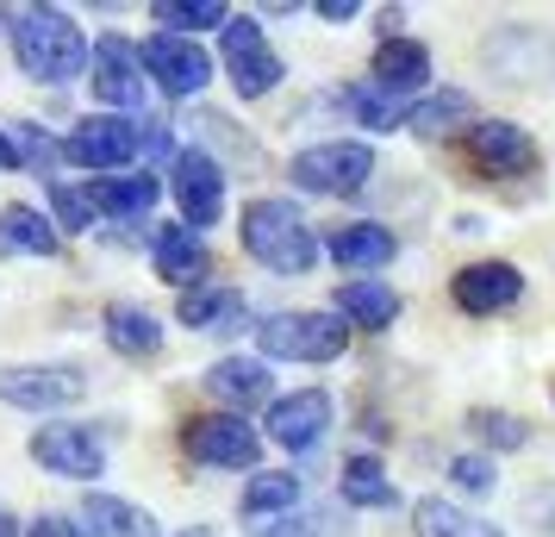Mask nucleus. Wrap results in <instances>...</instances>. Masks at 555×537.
Segmentation results:
<instances>
[{
    "label": "nucleus",
    "mask_w": 555,
    "mask_h": 537,
    "mask_svg": "<svg viewBox=\"0 0 555 537\" xmlns=\"http://www.w3.org/2000/svg\"><path fill=\"white\" fill-rule=\"evenodd\" d=\"M176 201H181L188 231L219 226V213H225V169L206 151H181L176 156Z\"/></svg>",
    "instance_id": "obj_11"
},
{
    "label": "nucleus",
    "mask_w": 555,
    "mask_h": 537,
    "mask_svg": "<svg viewBox=\"0 0 555 537\" xmlns=\"http://www.w3.org/2000/svg\"><path fill=\"white\" fill-rule=\"evenodd\" d=\"M138 63H144V76H151L163 94H176V101L201 94L206 81H212V56H206L194 38H176V31H156L151 44L138 51Z\"/></svg>",
    "instance_id": "obj_8"
},
{
    "label": "nucleus",
    "mask_w": 555,
    "mask_h": 537,
    "mask_svg": "<svg viewBox=\"0 0 555 537\" xmlns=\"http://www.w3.org/2000/svg\"><path fill=\"white\" fill-rule=\"evenodd\" d=\"M412 525H418V537H505L493 519H475V512L455 507V500H418L412 507Z\"/></svg>",
    "instance_id": "obj_26"
},
{
    "label": "nucleus",
    "mask_w": 555,
    "mask_h": 537,
    "mask_svg": "<svg viewBox=\"0 0 555 537\" xmlns=\"http://www.w3.org/2000/svg\"><path fill=\"white\" fill-rule=\"evenodd\" d=\"M151 256H156V276H163V282H176L181 294L201 282L206 263H212V256H206V238H201V231H188V226H156Z\"/></svg>",
    "instance_id": "obj_17"
},
{
    "label": "nucleus",
    "mask_w": 555,
    "mask_h": 537,
    "mask_svg": "<svg viewBox=\"0 0 555 537\" xmlns=\"http://www.w3.org/2000/svg\"><path fill=\"white\" fill-rule=\"evenodd\" d=\"M0 537H20V525H13V519H7V512H0Z\"/></svg>",
    "instance_id": "obj_38"
},
{
    "label": "nucleus",
    "mask_w": 555,
    "mask_h": 537,
    "mask_svg": "<svg viewBox=\"0 0 555 537\" xmlns=\"http://www.w3.org/2000/svg\"><path fill=\"white\" fill-rule=\"evenodd\" d=\"M156 176H106V181H94V194H88V206L94 213H106V219H144L156 206Z\"/></svg>",
    "instance_id": "obj_25"
},
{
    "label": "nucleus",
    "mask_w": 555,
    "mask_h": 537,
    "mask_svg": "<svg viewBox=\"0 0 555 537\" xmlns=\"http://www.w3.org/2000/svg\"><path fill=\"white\" fill-rule=\"evenodd\" d=\"M181 537H212V532H181Z\"/></svg>",
    "instance_id": "obj_39"
},
{
    "label": "nucleus",
    "mask_w": 555,
    "mask_h": 537,
    "mask_svg": "<svg viewBox=\"0 0 555 537\" xmlns=\"http://www.w3.org/2000/svg\"><path fill=\"white\" fill-rule=\"evenodd\" d=\"M26 537H81L76 532V519H63V512H44V519H31V532Z\"/></svg>",
    "instance_id": "obj_35"
},
{
    "label": "nucleus",
    "mask_w": 555,
    "mask_h": 537,
    "mask_svg": "<svg viewBox=\"0 0 555 537\" xmlns=\"http://www.w3.org/2000/svg\"><path fill=\"white\" fill-rule=\"evenodd\" d=\"M356 13H362L356 0H319V20H337V26H344V20H356Z\"/></svg>",
    "instance_id": "obj_36"
},
{
    "label": "nucleus",
    "mask_w": 555,
    "mask_h": 537,
    "mask_svg": "<svg viewBox=\"0 0 555 537\" xmlns=\"http://www.w3.org/2000/svg\"><path fill=\"white\" fill-rule=\"evenodd\" d=\"M31 457L63 482H94L106 469V437L94 425H38L31 432Z\"/></svg>",
    "instance_id": "obj_9"
},
{
    "label": "nucleus",
    "mask_w": 555,
    "mask_h": 537,
    "mask_svg": "<svg viewBox=\"0 0 555 537\" xmlns=\"http://www.w3.org/2000/svg\"><path fill=\"white\" fill-rule=\"evenodd\" d=\"M144 151V131L131 126V119H88V126L69 131V144H63V156L69 163H81V169H126L131 156Z\"/></svg>",
    "instance_id": "obj_13"
},
{
    "label": "nucleus",
    "mask_w": 555,
    "mask_h": 537,
    "mask_svg": "<svg viewBox=\"0 0 555 537\" xmlns=\"http://www.w3.org/2000/svg\"><path fill=\"white\" fill-rule=\"evenodd\" d=\"M13 56L31 81L44 88H69L88 69V38L63 7H20L13 13Z\"/></svg>",
    "instance_id": "obj_1"
},
{
    "label": "nucleus",
    "mask_w": 555,
    "mask_h": 537,
    "mask_svg": "<svg viewBox=\"0 0 555 537\" xmlns=\"http://www.w3.org/2000/svg\"><path fill=\"white\" fill-rule=\"evenodd\" d=\"M344 500H350V507L387 512V507H400V487L387 482V469H380L375 457H350L344 462Z\"/></svg>",
    "instance_id": "obj_27"
},
{
    "label": "nucleus",
    "mask_w": 555,
    "mask_h": 537,
    "mask_svg": "<svg viewBox=\"0 0 555 537\" xmlns=\"http://www.w3.org/2000/svg\"><path fill=\"white\" fill-rule=\"evenodd\" d=\"M468 156H475L487 176H518V169H530V138L525 126H512V119H480V126H468Z\"/></svg>",
    "instance_id": "obj_16"
},
{
    "label": "nucleus",
    "mask_w": 555,
    "mask_h": 537,
    "mask_svg": "<svg viewBox=\"0 0 555 537\" xmlns=\"http://www.w3.org/2000/svg\"><path fill=\"white\" fill-rule=\"evenodd\" d=\"M0 169H20V151H13V131L0 126Z\"/></svg>",
    "instance_id": "obj_37"
},
{
    "label": "nucleus",
    "mask_w": 555,
    "mask_h": 537,
    "mask_svg": "<svg viewBox=\"0 0 555 537\" xmlns=\"http://www.w3.org/2000/svg\"><path fill=\"white\" fill-rule=\"evenodd\" d=\"M287 176L306 194H356V188H369V176H375V151L362 138H331V144H312V151L294 156Z\"/></svg>",
    "instance_id": "obj_4"
},
{
    "label": "nucleus",
    "mask_w": 555,
    "mask_h": 537,
    "mask_svg": "<svg viewBox=\"0 0 555 537\" xmlns=\"http://www.w3.org/2000/svg\"><path fill=\"white\" fill-rule=\"evenodd\" d=\"M44 194H51V206H56V226L63 231H88L94 226V206H88V194H76V188H63V181H44Z\"/></svg>",
    "instance_id": "obj_33"
},
{
    "label": "nucleus",
    "mask_w": 555,
    "mask_h": 537,
    "mask_svg": "<svg viewBox=\"0 0 555 537\" xmlns=\"http://www.w3.org/2000/svg\"><path fill=\"white\" fill-rule=\"evenodd\" d=\"M450 482L462 494H493L500 487V469H493V457H450Z\"/></svg>",
    "instance_id": "obj_34"
},
{
    "label": "nucleus",
    "mask_w": 555,
    "mask_h": 537,
    "mask_svg": "<svg viewBox=\"0 0 555 537\" xmlns=\"http://www.w3.org/2000/svg\"><path fill=\"white\" fill-rule=\"evenodd\" d=\"M206 387H212V400H225V407H262L269 387H275V375H269L262 357H219L206 369Z\"/></svg>",
    "instance_id": "obj_19"
},
{
    "label": "nucleus",
    "mask_w": 555,
    "mask_h": 537,
    "mask_svg": "<svg viewBox=\"0 0 555 537\" xmlns=\"http://www.w3.org/2000/svg\"><path fill=\"white\" fill-rule=\"evenodd\" d=\"M287 507H300V475H287V469L250 475V487H244V519H275Z\"/></svg>",
    "instance_id": "obj_29"
},
{
    "label": "nucleus",
    "mask_w": 555,
    "mask_h": 537,
    "mask_svg": "<svg viewBox=\"0 0 555 537\" xmlns=\"http://www.w3.org/2000/svg\"><path fill=\"white\" fill-rule=\"evenodd\" d=\"M88 69H94V101L101 106H144L151 101V76H144V63L131 51L126 38H101V51H88Z\"/></svg>",
    "instance_id": "obj_10"
},
{
    "label": "nucleus",
    "mask_w": 555,
    "mask_h": 537,
    "mask_svg": "<svg viewBox=\"0 0 555 537\" xmlns=\"http://www.w3.org/2000/svg\"><path fill=\"white\" fill-rule=\"evenodd\" d=\"M106 344H113L119 357H156V350H163V319H156L151 307L119 301V307H106Z\"/></svg>",
    "instance_id": "obj_22"
},
{
    "label": "nucleus",
    "mask_w": 555,
    "mask_h": 537,
    "mask_svg": "<svg viewBox=\"0 0 555 537\" xmlns=\"http://www.w3.org/2000/svg\"><path fill=\"white\" fill-rule=\"evenodd\" d=\"M151 20H156V26H176V38H181V31L225 26L231 13H225V0H156V7H151Z\"/></svg>",
    "instance_id": "obj_30"
},
{
    "label": "nucleus",
    "mask_w": 555,
    "mask_h": 537,
    "mask_svg": "<svg viewBox=\"0 0 555 537\" xmlns=\"http://www.w3.org/2000/svg\"><path fill=\"white\" fill-rule=\"evenodd\" d=\"M225 69H231V88L244 94V101H262V94H275L281 88V56L269 51V38H262V26H256L250 13H231L225 26Z\"/></svg>",
    "instance_id": "obj_6"
},
{
    "label": "nucleus",
    "mask_w": 555,
    "mask_h": 537,
    "mask_svg": "<svg viewBox=\"0 0 555 537\" xmlns=\"http://www.w3.org/2000/svg\"><path fill=\"white\" fill-rule=\"evenodd\" d=\"M81 537H151V512H138L119 494H88L81 500Z\"/></svg>",
    "instance_id": "obj_24"
},
{
    "label": "nucleus",
    "mask_w": 555,
    "mask_h": 537,
    "mask_svg": "<svg viewBox=\"0 0 555 537\" xmlns=\"http://www.w3.org/2000/svg\"><path fill=\"white\" fill-rule=\"evenodd\" d=\"M244 319H250V307H244V294L237 287H188L181 294V325L188 332H244Z\"/></svg>",
    "instance_id": "obj_20"
},
{
    "label": "nucleus",
    "mask_w": 555,
    "mask_h": 537,
    "mask_svg": "<svg viewBox=\"0 0 555 537\" xmlns=\"http://www.w3.org/2000/svg\"><path fill=\"white\" fill-rule=\"evenodd\" d=\"M81 394H88V375L76 362H13V369H0V400L20 412L76 407Z\"/></svg>",
    "instance_id": "obj_5"
},
{
    "label": "nucleus",
    "mask_w": 555,
    "mask_h": 537,
    "mask_svg": "<svg viewBox=\"0 0 555 537\" xmlns=\"http://www.w3.org/2000/svg\"><path fill=\"white\" fill-rule=\"evenodd\" d=\"M468 425H475L487 444H500V450H525V444H530V425H525V419H512V412L475 407V412H468Z\"/></svg>",
    "instance_id": "obj_31"
},
{
    "label": "nucleus",
    "mask_w": 555,
    "mask_h": 537,
    "mask_svg": "<svg viewBox=\"0 0 555 537\" xmlns=\"http://www.w3.org/2000/svg\"><path fill=\"white\" fill-rule=\"evenodd\" d=\"M337 319L344 325H369V332H387L400 319V294L380 282V276H356V282L337 287Z\"/></svg>",
    "instance_id": "obj_21"
},
{
    "label": "nucleus",
    "mask_w": 555,
    "mask_h": 537,
    "mask_svg": "<svg viewBox=\"0 0 555 537\" xmlns=\"http://www.w3.org/2000/svg\"><path fill=\"white\" fill-rule=\"evenodd\" d=\"M256 344H262V362H331L344 357L350 325L337 312H269L256 325Z\"/></svg>",
    "instance_id": "obj_3"
},
{
    "label": "nucleus",
    "mask_w": 555,
    "mask_h": 537,
    "mask_svg": "<svg viewBox=\"0 0 555 537\" xmlns=\"http://www.w3.org/2000/svg\"><path fill=\"white\" fill-rule=\"evenodd\" d=\"M331 432V394L325 387H300V394H281L275 407H269V437H275L281 450H319Z\"/></svg>",
    "instance_id": "obj_12"
},
{
    "label": "nucleus",
    "mask_w": 555,
    "mask_h": 537,
    "mask_svg": "<svg viewBox=\"0 0 555 537\" xmlns=\"http://www.w3.org/2000/svg\"><path fill=\"white\" fill-rule=\"evenodd\" d=\"M325 251H331V263H344L350 276H375V269H387V263H393V251H400V244H393V231H387V226L356 219V226L331 231Z\"/></svg>",
    "instance_id": "obj_18"
},
{
    "label": "nucleus",
    "mask_w": 555,
    "mask_h": 537,
    "mask_svg": "<svg viewBox=\"0 0 555 537\" xmlns=\"http://www.w3.org/2000/svg\"><path fill=\"white\" fill-rule=\"evenodd\" d=\"M237 231H244V251L269 276H306L319 263V231L306 226V213L294 201H250Z\"/></svg>",
    "instance_id": "obj_2"
},
{
    "label": "nucleus",
    "mask_w": 555,
    "mask_h": 537,
    "mask_svg": "<svg viewBox=\"0 0 555 537\" xmlns=\"http://www.w3.org/2000/svg\"><path fill=\"white\" fill-rule=\"evenodd\" d=\"M350 113H356L369 131L405 126V101H387V94H375V88H356V94H350Z\"/></svg>",
    "instance_id": "obj_32"
},
{
    "label": "nucleus",
    "mask_w": 555,
    "mask_h": 537,
    "mask_svg": "<svg viewBox=\"0 0 555 537\" xmlns=\"http://www.w3.org/2000/svg\"><path fill=\"white\" fill-rule=\"evenodd\" d=\"M468 113H475V101H468L462 88H443V94H430V101L405 106V131L437 138V131H450V126H468Z\"/></svg>",
    "instance_id": "obj_28"
},
{
    "label": "nucleus",
    "mask_w": 555,
    "mask_h": 537,
    "mask_svg": "<svg viewBox=\"0 0 555 537\" xmlns=\"http://www.w3.org/2000/svg\"><path fill=\"white\" fill-rule=\"evenodd\" d=\"M181 444H188V457L206 462V469H256V457H262L256 425L237 419V412H206V419H194V425L181 432Z\"/></svg>",
    "instance_id": "obj_7"
},
{
    "label": "nucleus",
    "mask_w": 555,
    "mask_h": 537,
    "mask_svg": "<svg viewBox=\"0 0 555 537\" xmlns=\"http://www.w3.org/2000/svg\"><path fill=\"white\" fill-rule=\"evenodd\" d=\"M450 294H455L462 312H500V307H512V301L525 294V276H518L512 263H468V269L450 282Z\"/></svg>",
    "instance_id": "obj_15"
},
{
    "label": "nucleus",
    "mask_w": 555,
    "mask_h": 537,
    "mask_svg": "<svg viewBox=\"0 0 555 537\" xmlns=\"http://www.w3.org/2000/svg\"><path fill=\"white\" fill-rule=\"evenodd\" d=\"M430 81V51L418 38H380L375 63H369V88L387 94V101H412V94H425Z\"/></svg>",
    "instance_id": "obj_14"
},
{
    "label": "nucleus",
    "mask_w": 555,
    "mask_h": 537,
    "mask_svg": "<svg viewBox=\"0 0 555 537\" xmlns=\"http://www.w3.org/2000/svg\"><path fill=\"white\" fill-rule=\"evenodd\" d=\"M63 238L38 206H0V256H51Z\"/></svg>",
    "instance_id": "obj_23"
}]
</instances>
